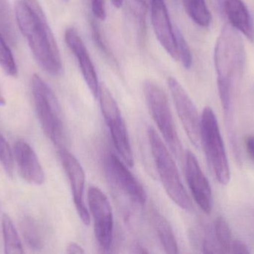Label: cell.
I'll return each instance as SVG.
<instances>
[{"label": "cell", "instance_id": "1", "mask_svg": "<svg viewBox=\"0 0 254 254\" xmlns=\"http://www.w3.org/2000/svg\"><path fill=\"white\" fill-rule=\"evenodd\" d=\"M246 63V52L242 34L231 24H226L216 40L214 64L225 124L231 142L237 140L234 103Z\"/></svg>", "mask_w": 254, "mask_h": 254}, {"label": "cell", "instance_id": "2", "mask_svg": "<svg viewBox=\"0 0 254 254\" xmlns=\"http://www.w3.org/2000/svg\"><path fill=\"white\" fill-rule=\"evenodd\" d=\"M14 12L18 26L39 65L51 76H60L63 72L61 52L39 1L19 0Z\"/></svg>", "mask_w": 254, "mask_h": 254}, {"label": "cell", "instance_id": "3", "mask_svg": "<svg viewBox=\"0 0 254 254\" xmlns=\"http://www.w3.org/2000/svg\"><path fill=\"white\" fill-rule=\"evenodd\" d=\"M147 136L152 158L166 192L170 199L182 210L192 212L193 204L182 183L179 169L171 154L152 127L148 128Z\"/></svg>", "mask_w": 254, "mask_h": 254}, {"label": "cell", "instance_id": "4", "mask_svg": "<svg viewBox=\"0 0 254 254\" xmlns=\"http://www.w3.org/2000/svg\"><path fill=\"white\" fill-rule=\"evenodd\" d=\"M31 89L37 116L46 135L58 149L64 148L65 139L61 104L52 88L38 75L31 78Z\"/></svg>", "mask_w": 254, "mask_h": 254}, {"label": "cell", "instance_id": "5", "mask_svg": "<svg viewBox=\"0 0 254 254\" xmlns=\"http://www.w3.org/2000/svg\"><path fill=\"white\" fill-rule=\"evenodd\" d=\"M201 144L217 181L224 186L228 184L231 180L229 162L217 118L210 107H204L201 114Z\"/></svg>", "mask_w": 254, "mask_h": 254}, {"label": "cell", "instance_id": "6", "mask_svg": "<svg viewBox=\"0 0 254 254\" xmlns=\"http://www.w3.org/2000/svg\"><path fill=\"white\" fill-rule=\"evenodd\" d=\"M143 90L149 113L170 152L177 159H182L183 148L175 125L167 95L156 83L150 80L144 82Z\"/></svg>", "mask_w": 254, "mask_h": 254}, {"label": "cell", "instance_id": "7", "mask_svg": "<svg viewBox=\"0 0 254 254\" xmlns=\"http://www.w3.org/2000/svg\"><path fill=\"white\" fill-rule=\"evenodd\" d=\"M98 98L101 112L118 153L128 167H132L134 165L132 150L125 120L113 94L104 84L100 85Z\"/></svg>", "mask_w": 254, "mask_h": 254}, {"label": "cell", "instance_id": "8", "mask_svg": "<svg viewBox=\"0 0 254 254\" xmlns=\"http://www.w3.org/2000/svg\"><path fill=\"white\" fill-rule=\"evenodd\" d=\"M88 202L97 242L101 249L109 251L113 244L114 231V219L110 201L99 188L91 186L88 190Z\"/></svg>", "mask_w": 254, "mask_h": 254}, {"label": "cell", "instance_id": "9", "mask_svg": "<svg viewBox=\"0 0 254 254\" xmlns=\"http://www.w3.org/2000/svg\"><path fill=\"white\" fill-rule=\"evenodd\" d=\"M104 169L110 183L131 202L143 207L146 204V192L125 161L117 155L110 153L104 158Z\"/></svg>", "mask_w": 254, "mask_h": 254}, {"label": "cell", "instance_id": "10", "mask_svg": "<svg viewBox=\"0 0 254 254\" xmlns=\"http://www.w3.org/2000/svg\"><path fill=\"white\" fill-rule=\"evenodd\" d=\"M167 85L178 116L188 138L195 147H199L201 146V117L195 104L177 79L169 77Z\"/></svg>", "mask_w": 254, "mask_h": 254}, {"label": "cell", "instance_id": "11", "mask_svg": "<svg viewBox=\"0 0 254 254\" xmlns=\"http://www.w3.org/2000/svg\"><path fill=\"white\" fill-rule=\"evenodd\" d=\"M59 156L69 180L76 210L83 224L89 225L90 223V216L83 198L86 177L83 167L78 160L65 147L59 149Z\"/></svg>", "mask_w": 254, "mask_h": 254}, {"label": "cell", "instance_id": "12", "mask_svg": "<svg viewBox=\"0 0 254 254\" xmlns=\"http://www.w3.org/2000/svg\"><path fill=\"white\" fill-rule=\"evenodd\" d=\"M185 172L194 200L204 213L210 214L213 207L211 186L198 160L190 151H188L185 155Z\"/></svg>", "mask_w": 254, "mask_h": 254}, {"label": "cell", "instance_id": "13", "mask_svg": "<svg viewBox=\"0 0 254 254\" xmlns=\"http://www.w3.org/2000/svg\"><path fill=\"white\" fill-rule=\"evenodd\" d=\"M64 36L67 46L77 59L88 88L94 98H98L100 86L98 75L81 36L74 27L67 28Z\"/></svg>", "mask_w": 254, "mask_h": 254}, {"label": "cell", "instance_id": "14", "mask_svg": "<svg viewBox=\"0 0 254 254\" xmlns=\"http://www.w3.org/2000/svg\"><path fill=\"white\" fill-rule=\"evenodd\" d=\"M151 20L160 44L172 58L179 61L176 31L172 25L164 0H151Z\"/></svg>", "mask_w": 254, "mask_h": 254}, {"label": "cell", "instance_id": "15", "mask_svg": "<svg viewBox=\"0 0 254 254\" xmlns=\"http://www.w3.org/2000/svg\"><path fill=\"white\" fill-rule=\"evenodd\" d=\"M13 155L19 173L27 182L38 186L44 183V170L37 154L28 143L24 140L16 142Z\"/></svg>", "mask_w": 254, "mask_h": 254}, {"label": "cell", "instance_id": "16", "mask_svg": "<svg viewBox=\"0 0 254 254\" xmlns=\"http://www.w3.org/2000/svg\"><path fill=\"white\" fill-rule=\"evenodd\" d=\"M224 9L230 24L251 42H254L253 18L244 1L243 0H225Z\"/></svg>", "mask_w": 254, "mask_h": 254}, {"label": "cell", "instance_id": "17", "mask_svg": "<svg viewBox=\"0 0 254 254\" xmlns=\"http://www.w3.org/2000/svg\"><path fill=\"white\" fill-rule=\"evenodd\" d=\"M152 222L158 240L166 253H179L177 240L167 219L156 210H154L152 213Z\"/></svg>", "mask_w": 254, "mask_h": 254}, {"label": "cell", "instance_id": "18", "mask_svg": "<svg viewBox=\"0 0 254 254\" xmlns=\"http://www.w3.org/2000/svg\"><path fill=\"white\" fill-rule=\"evenodd\" d=\"M3 240L4 253L7 254H21L24 253L22 242L18 235L10 216L3 214L1 218Z\"/></svg>", "mask_w": 254, "mask_h": 254}, {"label": "cell", "instance_id": "19", "mask_svg": "<svg viewBox=\"0 0 254 254\" xmlns=\"http://www.w3.org/2000/svg\"><path fill=\"white\" fill-rule=\"evenodd\" d=\"M190 17L198 26L207 28L211 23L212 15L205 0H182Z\"/></svg>", "mask_w": 254, "mask_h": 254}, {"label": "cell", "instance_id": "20", "mask_svg": "<svg viewBox=\"0 0 254 254\" xmlns=\"http://www.w3.org/2000/svg\"><path fill=\"white\" fill-rule=\"evenodd\" d=\"M20 228L27 246L34 252L41 250L43 247V237L36 221L30 216H25L21 221Z\"/></svg>", "mask_w": 254, "mask_h": 254}, {"label": "cell", "instance_id": "21", "mask_svg": "<svg viewBox=\"0 0 254 254\" xmlns=\"http://www.w3.org/2000/svg\"><path fill=\"white\" fill-rule=\"evenodd\" d=\"M0 33L9 45L16 46L17 36L7 0H0Z\"/></svg>", "mask_w": 254, "mask_h": 254}, {"label": "cell", "instance_id": "22", "mask_svg": "<svg viewBox=\"0 0 254 254\" xmlns=\"http://www.w3.org/2000/svg\"><path fill=\"white\" fill-rule=\"evenodd\" d=\"M214 236L222 253L231 254L234 240L229 225L224 218L219 217L215 222Z\"/></svg>", "mask_w": 254, "mask_h": 254}, {"label": "cell", "instance_id": "23", "mask_svg": "<svg viewBox=\"0 0 254 254\" xmlns=\"http://www.w3.org/2000/svg\"><path fill=\"white\" fill-rule=\"evenodd\" d=\"M91 31H92V39L95 42V46L98 50L101 52L104 58L110 62L111 65L117 67V61L115 58L113 51L109 47V43L105 37L103 36L101 28L98 26L96 21L92 20L90 22Z\"/></svg>", "mask_w": 254, "mask_h": 254}, {"label": "cell", "instance_id": "24", "mask_svg": "<svg viewBox=\"0 0 254 254\" xmlns=\"http://www.w3.org/2000/svg\"><path fill=\"white\" fill-rule=\"evenodd\" d=\"M0 67L4 73L10 77L17 76V66L15 62L13 54L9 47L8 43L6 41L0 33Z\"/></svg>", "mask_w": 254, "mask_h": 254}, {"label": "cell", "instance_id": "25", "mask_svg": "<svg viewBox=\"0 0 254 254\" xmlns=\"http://www.w3.org/2000/svg\"><path fill=\"white\" fill-rule=\"evenodd\" d=\"M128 8L137 22L140 34L144 37L146 31V7L143 0H128Z\"/></svg>", "mask_w": 254, "mask_h": 254}, {"label": "cell", "instance_id": "26", "mask_svg": "<svg viewBox=\"0 0 254 254\" xmlns=\"http://www.w3.org/2000/svg\"><path fill=\"white\" fill-rule=\"evenodd\" d=\"M0 164L10 177H13L14 171V155L2 134L0 133Z\"/></svg>", "mask_w": 254, "mask_h": 254}, {"label": "cell", "instance_id": "27", "mask_svg": "<svg viewBox=\"0 0 254 254\" xmlns=\"http://www.w3.org/2000/svg\"><path fill=\"white\" fill-rule=\"evenodd\" d=\"M179 61H182L185 69H190L192 64V55L190 48L180 30L176 31Z\"/></svg>", "mask_w": 254, "mask_h": 254}, {"label": "cell", "instance_id": "28", "mask_svg": "<svg viewBox=\"0 0 254 254\" xmlns=\"http://www.w3.org/2000/svg\"><path fill=\"white\" fill-rule=\"evenodd\" d=\"M92 13L96 19L104 21L107 18L104 0H90Z\"/></svg>", "mask_w": 254, "mask_h": 254}, {"label": "cell", "instance_id": "29", "mask_svg": "<svg viewBox=\"0 0 254 254\" xmlns=\"http://www.w3.org/2000/svg\"><path fill=\"white\" fill-rule=\"evenodd\" d=\"M231 254H250L249 247L240 240H234L231 246Z\"/></svg>", "mask_w": 254, "mask_h": 254}, {"label": "cell", "instance_id": "30", "mask_svg": "<svg viewBox=\"0 0 254 254\" xmlns=\"http://www.w3.org/2000/svg\"><path fill=\"white\" fill-rule=\"evenodd\" d=\"M246 149L249 157L254 161V136H249L246 139Z\"/></svg>", "mask_w": 254, "mask_h": 254}, {"label": "cell", "instance_id": "31", "mask_svg": "<svg viewBox=\"0 0 254 254\" xmlns=\"http://www.w3.org/2000/svg\"><path fill=\"white\" fill-rule=\"evenodd\" d=\"M66 252L68 254H84L85 251L83 250L81 246L75 243H69L67 246Z\"/></svg>", "mask_w": 254, "mask_h": 254}, {"label": "cell", "instance_id": "32", "mask_svg": "<svg viewBox=\"0 0 254 254\" xmlns=\"http://www.w3.org/2000/svg\"><path fill=\"white\" fill-rule=\"evenodd\" d=\"M111 1L115 7H117V8H120L123 5L125 0H111Z\"/></svg>", "mask_w": 254, "mask_h": 254}, {"label": "cell", "instance_id": "33", "mask_svg": "<svg viewBox=\"0 0 254 254\" xmlns=\"http://www.w3.org/2000/svg\"><path fill=\"white\" fill-rule=\"evenodd\" d=\"M134 249H136L137 251H134V253H137V254H144V253H147V252H146L145 251L144 249H143V248L140 247V246H135V248H134Z\"/></svg>", "mask_w": 254, "mask_h": 254}, {"label": "cell", "instance_id": "34", "mask_svg": "<svg viewBox=\"0 0 254 254\" xmlns=\"http://www.w3.org/2000/svg\"><path fill=\"white\" fill-rule=\"evenodd\" d=\"M5 104V101H4V97L1 95V91H0V105H4Z\"/></svg>", "mask_w": 254, "mask_h": 254}, {"label": "cell", "instance_id": "35", "mask_svg": "<svg viewBox=\"0 0 254 254\" xmlns=\"http://www.w3.org/2000/svg\"><path fill=\"white\" fill-rule=\"evenodd\" d=\"M63 1H65V2H67V1H69V0H62Z\"/></svg>", "mask_w": 254, "mask_h": 254}]
</instances>
